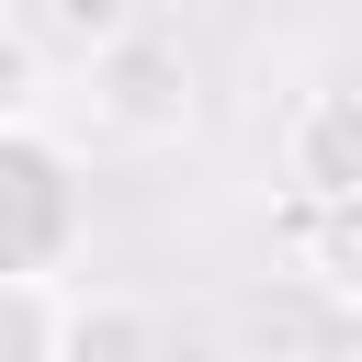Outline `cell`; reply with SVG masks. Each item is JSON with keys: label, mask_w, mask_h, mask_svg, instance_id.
I'll use <instances>...</instances> for the list:
<instances>
[{"label": "cell", "mask_w": 362, "mask_h": 362, "mask_svg": "<svg viewBox=\"0 0 362 362\" xmlns=\"http://www.w3.org/2000/svg\"><path fill=\"white\" fill-rule=\"evenodd\" d=\"M124 23H136V0H45V34H68L79 57H90L102 34H124Z\"/></svg>", "instance_id": "obj_7"}, {"label": "cell", "mask_w": 362, "mask_h": 362, "mask_svg": "<svg viewBox=\"0 0 362 362\" xmlns=\"http://www.w3.org/2000/svg\"><path fill=\"white\" fill-rule=\"evenodd\" d=\"M283 192H362V79H317L283 113Z\"/></svg>", "instance_id": "obj_2"}, {"label": "cell", "mask_w": 362, "mask_h": 362, "mask_svg": "<svg viewBox=\"0 0 362 362\" xmlns=\"http://www.w3.org/2000/svg\"><path fill=\"white\" fill-rule=\"evenodd\" d=\"M45 113H57V57L34 23L0 11V124H45Z\"/></svg>", "instance_id": "obj_5"}, {"label": "cell", "mask_w": 362, "mask_h": 362, "mask_svg": "<svg viewBox=\"0 0 362 362\" xmlns=\"http://www.w3.org/2000/svg\"><path fill=\"white\" fill-rule=\"evenodd\" d=\"M79 90H90V136H113V147H181L192 113H204V90H192V45L158 34L147 11L79 57Z\"/></svg>", "instance_id": "obj_1"}, {"label": "cell", "mask_w": 362, "mask_h": 362, "mask_svg": "<svg viewBox=\"0 0 362 362\" xmlns=\"http://www.w3.org/2000/svg\"><path fill=\"white\" fill-rule=\"evenodd\" d=\"M283 238H294V272L339 294L362 328V192H283Z\"/></svg>", "instance_id": "obj_3"}, {"label": "cell", "mask_w": 362, "mask_h": 362, "mask_svg": "<svg viewBox=\"0 0 362 362\" xmlns=\"http://www.w3.org/2000/svg\"><path fill=\"white\" fill-rule=\"evenodd\" d=\"M68 305H79L68 272H45V260H0V362H45V351H68Z\"/></svg>", "instance_id": "obj_4"}, {"label": "cell", "mask_w": 362, "mask_h": 362, "mask_svg": "<svg viewBox=\"0 0 362 362\" xmlns=\"http://www.w3.org/2000/svg\"><path fill=\"white\" fill-rule=\"evenodd\" d=\"M158 339H170V317L136 305V294H79L68 305V351H158Z\"/></svg>", "instance_id": "obj_6"}]
</instances>
